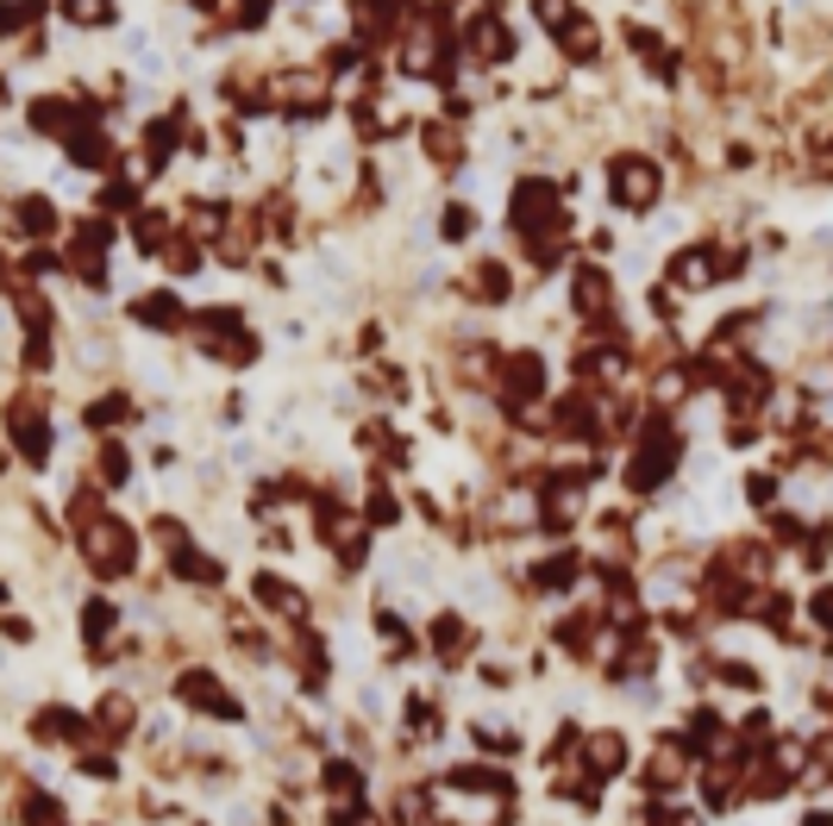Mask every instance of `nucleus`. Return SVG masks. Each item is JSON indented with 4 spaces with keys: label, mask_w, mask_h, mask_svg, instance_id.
Here are the masks:
<instances>
[{
    "label": "nucleus",
    "mask_w": 833,
    "mask_h": 826,
    "mask_svg": "<svg viewBox=\"0 0 833 826\" xmlns=\"http://www.w3.org/2000/svg\"><path fill=\"white\" fill-rule=\"evenodd\" d=\"M477 294H483V301H508V269L502 264H477Z\"/></svg>",
    "instance_id": "2f4dec72"
},
{
    "label": "nucleus",
    "mask_w": 833,
    "mask_h": 826,
    "mask_svg": "<svg viewBox=\"0 0 833 826\" xmlns=\"http://www.w3.org/2000/svg\"><path fill=\"white\" fill-rule=\"evenodd\" d=\"M577 577H583V558H570V551H564V558H545L540 570H533V589H545V596H558V589H570Z\"/></svg>",
    "instance_id": "393cba45"
},
{
    "label": "nucleus",
    "mask_w": 833,
    "mask_h": 826,
    "mask_svg": "<svg viewBox=\"0 0 833 826\" xmlns=\"http://www.w3.org/2000/svg\"><path fill=\"white\" fill-rule=\"evenodd\" d=\"M0 95H7V82H0Z\"/></svg>",
    "instance_id": "a19ab883"
},
{
    "label": "nucleus",
    "mask_w": 833,
    "mask_h": 826,
    "mask_svg": "<svg viewBox=\"0 0 833 826\" xmlns=\"http://www.w3.org/2000/svg\"><path fill=\"white\" fill-rule=\"evenodd\" d=\"M163 269H175V276H194V269H201V238L175 232L170 245H163Z\"/></svg>",
    "instance_id": "bb28decb"
},
{
    "label": "nucleus",
    "mask_w": 833,
    "mask_h": 826,
    "mask_svg": "<svg viewBox=\"0 0 833 826\" xmlns=\"http://www.w3.org/2000/svg\"><path fill=\"white\" fill-rule=\"evenodd\" d=\"M659 163L652 157H633V151H620L615 163H608V194H615V207L620 213H645L652 201H659Z\"/></svg>",
    "instance_id": "423d86ee"
},
{
    "label": "nucleus",
    "mask_w": 833,
    "mask_h": 826,
    "mask_svg": "<svg viewBox=\"0 0 833 826\" xmlns=\"http://www.w3.org/2000/svg\"><path fill=\"white\" fill-rule=\"evenodd\" d=\"M44 0H0V39H20V32H39Z\"/></svg>",
    "instance_id": "5701e85b"
},
{
    "label": "nucleus",
    "mask_w": 833,
    "mask_h": 826,
    "mask_svg": "<svg viewBox=\"0 0 833 826\" xmlns=\"http://www.w3.org/2000/svg\"><path fill=\"white\" fill-rule=\"evenodd\" d=\"M175 695H182L189 708H201L207 720H238V695L220 689L214 671H182V676H175Z\"/></svg>",
    "instance_id": "f8f14e48"
},
{
    "label": "nucleus",
    "mask_w": 833,
    "mask_h": 826,
    "mask_svg": "<svg viewBox=\"0 0 833 826\" xmlns=\"http://www.w3.org/2000/svg\"><path fill=\"white\" fill-rule=\"evenodd\" d=\"M533 20H540L545 32L558 39L564 25H570V20H583V13H577V7H570V0H533Z\"/></svg>",
    "instance_id": "cd10ccee"
},
{
    "label": "nucleus",
    "mask_w": 833,
    "mask_h": 826,
    "mask_svg": "<svg viewBox=\"0 0 833 826\" xmlns=\"http://www.w3.org/2000/svg\"><path fill=\"white\" fill-rule=\"evenodd\" d=\"M132 320H138V326H151V332H182V326H189V308H182L175 294H138Z\"/></svg>",
    "instance_id": "a211bd4d"
},
{
    "label": "nucleus",
    "mask_w": 833,
    "mask_h": 826,
    "mask_svg": "<svg viewBox=\"0 0 833 826\" xmlns=\"http://www.w3.org/2000/svg\"><path fill=\"white\" fill-rule=\"evenodd\" d=\"M252 589H257V601H264V608H270V614L295 620V626H301V620H308V596H301V589H295V582H282V577H270V570H264V577H257Z\"/></svg>",
    "instance_id": "6ab92c4d"
},
{
    "label": "nucleus",
    "mask_w": 833,
    "mask_h": 826,
    "mask_svg": "<svg viewBox=\"0 0 833 826\" xmlns=\"http://www.w3.org/2000/svg\"><path fill=\"white\" fill-rule=\"evenodd\" d=\"M270 107H282L289 119H320V114H332V76L320 69V63L282 69V76H270Z\"/></svg>",
    "instance_id": "39448f33"
},
{
    "label": "nucleus",
    "mask_w": 833,
    "mask_h": 826,
    "mask_svg": "<svg viewBox=\"0 0 833 826\" xmlns=\"http://www.w3.org/2000/svg\"><path fill=\"white\" fill-rule=\"evenodd\" d=\"M327 795H345V802H357V770H351V764H327Z\"/></svg>",
    "instance_id": "f704fd0d"
},
{
    "label": "nucleus",
    "mask_w": 833,
    "mask_h": 826,
    "mask_svg": "<svg viewBox=\"0 0 833 826\" xmlns=\"http://www.w3.org/2000/svg\"><path fill=\"white\" fill-rule=\"evenodd\" d=\"M420 144H427L432 170H458V163H464V138H458V119H427V126H420Z\"/></svg>",
    "instance_id": "f3484780"
},
{
    "label": "nucleus",
    "mask_w": 833,
    "mask_h": 826,
    "mask_svg": "<svg viewBox=\"0 0 833 826\" xmlns=\"http://www.w3.org/2000/svg\"><path fill=\"white\" fill-rule=\"evenodd\" d=\"M439 232H446L451 245H458V238H470V232H477V213H470L464 201H451V207H446V219H439Z\"/></svg>",
    "instance_id": "473e14b6"
},
{
    "label": "nucleus",
    "mask_w": 833,
    "mask_h": 826,
    "mask_svg": "<svg viewBox=\"0 0 833 826\" xmlns=\"http://www.w3.org/2000/svg\"><path fill=\"white\" fill-rule=\"evenodd\" d=\"M132 238H138V250L163 257V245L175 238V232H170V213H163V207H138V213H132Z\"/></svg>",
    "instance_id": "412c9836"
},
{
    "label": "nucleus",
    "mask_w": 833,
    "mask_h": 826,
    "mask_svg": "<svg viewBox=\"0 0 833 826\" xmlns=\"http://www.w3.org/2000/svg\"><path fill=\"white\" fill-rule=\"evenodd\" d=\"M126 727H132V708H126L119 695H114V701H100V732H114V739H119Z\"/></svg>",
    "instance_id": "c9c22d12"
},
{
    "label": "nucleus",
    "mask_w": 833,
    "mask_h": 826,
    "mask_svg": "<svg viewBox=\"0 0 833 826\" xmlns=\"http://www.w3.org/2000/svg\"><path fill=\"white\" fill-rule=\"evenodd\" d=\"M739 257H727V250H708V245H690L677 250V264H671V282L677 289H715L720 276H734Z\"/></svg>",
    "instance_id": "9b49d317"
},
{
    "label": "nucleus",
    "mask_w": 833,
    "mask_h": 826,
    "mask_svg": "<svg viewBox=\"0 0 833 826\" xmlns=\"http://www.w3.org/2000/svg\"><path fill=\"white\" fill-rule=\"evenodd\" d=\"M364 519H370V526H395V519H402V507H395V495H388V489H370Z\"/></svg>",
    "instance_id": "72a5a7b5"
},
{
    "label": "nucleus",
    "mask_w": 833,
    "mask_h": 826,
    "mask_svg": "<svg viewBox=\"0 0 833 826\" xmlns=\"http://www.w3.org/2000/svg\"><path fill=\"white\" fill-rule=\"evenodd\" d=\"M107 245H114V226L107 219H82L76 232H70V276L76 282H88V289H100L107 282Z\"/></svg>",
    "instance_id": "0eeeda50"
},
{
    "label": "nucleus",
    "mask_w": 833,
    "mask_h": 826,
    "mask_svg": "<svg viewBox=\"0 0 833 826\" xmlns=\"http://www.w3.org/2000/svg\"><path fill=\"white\" fill-rule=\"evenodd\" d=\"M583 758H589L596 776H615V770L627 764V745H620V732H589V739H583Z\"/></svg>",
    "instance_id": "4be33fe9"
},
{
    "label": "nucleus",
    "mask_w": 833,
    "mask_h": 826,
    "mask_svg": "<svg viewBox=\"0 0 833 826\" xmlns=\"http://www.w3.org/2000/svg\"><path fill=\"white\" fill-rule=\"evenodd\" d=\"M814 620L833 633V589H821V596H814Z\"/></svg>",
    "instance_id": "4c0bfd02"
},
{
    "label": "nucleus",
    "mask_w": 833,
    "mask_h": 826,
    "mask_svg": "<svg viewBox=\"0 0 833 826\" xmlns=\"http://www.w3.org/2000/svg\"><path fill=\"white\" fill-rule=\"evenodd\" d=\"M402 69L420 82H451V20L446 7H420L402 32Z\"/></svg>",
    "instance_id": "f257e3e1"
},
{
    "label": "nucleus",
    "mask_w": 833,
    "mask_h": 826,
    "mask_svg": "<svg viewBox=\"0 0 833 826\" xmlns=\"http://www.w3.org/2000/svg\"><path fill=\"white\" fill-rule=\"evenodd\" d=\"M495 395H502V407H514V414H526V407L545 395V364L540 351H514L502 364V383H495Z\"/></svg>",
    "instance_id": "9d476101"
},
{
    "label": "nucleus",
    "mask_w": 833,
    "mask_h": 826,
    "mask_svg": "<svg viewBox=\"0 0 833 826\" xmlns=\"http://www.w3.org/2000/svg\"><path fill=\"white\" fill-rule=\"evenodd\" d=\"M432 645H439V652H464L470 626H464V620H451V614H439V620H432Z\"/></svg>",
    "instance_id": "c756f323"
},
{
    "label": "nucleus",
    "mask_w": 833,
    "mask_h": 826,
    "mask_svg": "<svg viewBox=\"0 0 833 826\" xmlns=\"http://www.w3.org/2000/svg\"><path fill=\"white\" fill-rule=\"evenodd\" d=\"M0 289H13V269H7V257H0Z\"/></svg>",
    "instance_id": "58836bf2"
},
{
    "label": "nucleus",
    "mask_w": 833,
    "mask_h": 826,
    "mask_svg": "<svg viewBox=\"0 0 833 826\" xmlns=\"http://www.w3.org/2000/svg\"><path fill=\"white\" fill-rule=\"evenodd\" d=\"M63 20L76 32H107L114 25V0H63Z\"/></svg>",
    "instance_id": "b1692460"
},
{
    "label": "nucleus",
    "mask_w": 833,
    "mask_h": 826,
    "mask_svg": "<svg viewBox=\"0 0 833 826\" xmlns=\"http://www.w3.org/2000/svg\"><path fill=\"white\" fill-rule=\"evenodd\" d=\"M270 7H276V0H233V13H238V25H245V32H257V25L270 20Z\"/></svg>",
    "instance_id": "e433bc0d"
},
{
    "label": "nucleus",
    "mask_w": 833,
    "mask_h": 826,
    "mask_svg": "<svg viewBox=\"0 0 833 826\" xmlns=\"http://www.w3.org/2000/svg\"><path fill=\"white\" fill-rule=\"evenodd\" d=\"M126 476H132V458H126V444H100V458H95V482H100V489H119Z\"/></svg>",
    "instance_id": "a878e982"
},
{
    "label": "nucleus",
    "mask_w": 833,
    "mask_h": 826,
    "mask_svg": "<svg viewBox=\"0 0 833 826\" xmlns=\"http://www.w3.org/2000/svg\"><path fill=\"white\" fill-rule=\"evenodd\" d=\"M508 213H514V232H521V238H552V232H570V213H564L558 189H552L545 175H521Z\"/></svg>",
    "instance_id": "20e7f679"
},
{
    "label": "nucleus",
    "mask_w": 833,
    "mask_h": 826,
    "mask_svg": "<svg viewBox=\"0 0 833 826\" xmlns=\"http://www.w3.org/2000/svg\"><path fill=\"white\" fill-rule=\"evenodd\" d=\"M364 526L370 519H357V514H345V507H332V501H320V538H327L332 551L357 570L364 564V551H370V538H364Z\"/></svg>",
    "instance_id": "ddd939ff"
},
{
    "label": "nucleus",
    "mask_w": 833,
    "mask_h": 826,
    "mask_svg": "<svg viewBox=\"0 0 833 826\" xmlns=\"http://www.w3.org/2000/svg\"><path fill=\"white\" fill-rule=\"evenodd\" d=\"M570 301H577V313L589 320V326H615V289H608V276H601V264H583L577 282H570Z\"/></svg>",
    "instance_id": "2eb2a0df"
},
{
    "label": "nucleus",
    "mask_w": 833,
    "mask_h": 826,
    "mask_svg": "<svg viewBox=\"0 0 833 826\" xmlns=\"http://www.w3.org/2000/svg\"><path fill=\"white\" fill-rule=\"evenodd\" d=\"M63 151H70V163H76V170H114V163H119V144H114L107 132H100L95 119H88L82 132L63 138Z\"/></svg>",
    "instance_id": "dca6fc26"
},
{
    "label": "nucleus",
    "mask_w": 833,
    "mask_h": 826,
    "mask_svg": "<svg viewBox=\"0 0 833 826\" xmlns=\"http://www.w3.org/2000/svg\"><path fill=\"white\" fill-rule=\"evenodd\" d=\"M76 538H82V558H88V570H95V577H126V570H132V558H138L132 526H126L119 514H107V507H100L95 519H82Z\"/></svg>",
    "instance_id": "f03ea898"
},
{
    "label": "nucleus",
    "mask_w": 833,
    "mask_h": 826,
    "mask_svg": "<svg viewBox=\"0 0 833 826\" xmlns=\"http://www.w3.org/2000/svg\"><path fill=\"white\" fill-rule=\"evenodd\" d=\"M464 57L477 63V69H495V63H508L514 57V25L502 20V13H470V25H464Z\"/></svg>",
    "instance_id": "6e6552de"
},
{
    "label": "nucleus",
    "mask_w": 833,
    "mask_h": 826,
    "mask_svg": "<svg viewBox=\"0 0 833 826\" xmlns=\"http://www.w3.org/2000/svg\"><path fill=\"white\" fill-rule=\"evenodd\" d=\"M13 232H25V238H51V232H57L51 194H20V201H13Z\"/></svg>",
    "instance_id": "aec40b11"
},
{
    "label": "nucleus",
    "mask_w": 833,
    "mask_h": 826,
    "mask_svg": "<svg viewBox=\"0 0 833 826\" xmlns=\"http://www.w3.org/2000/svg\"><path fill=\"white\" fill-rule=\"evenodd\" d=\"M25 126H32V132H44V138H70V132H82V126H88V107H82V100H70V95H39L32 107H25Z\"/></svg>",
    "instance_id": "4468645a"
},
{
    "label": "nucleus",
    "mask_w": 833,
    "mask_h": 826,
    "mask_svg": "<svg viewBox=\"0 0 833 826\" xmlns=\"http://www.w3.org/2000/svg\"><path fill=\"white\" fill-rule=\"evenodd\" d=\"M7 432H13V451H20L32 470H44V458H51V420H44V407L32 401V395H20V401L7 407Z\"/></svg>",
    "instance_id": "1a4fd4ad"
},
{
    "label": "nucleus",
    "mask_w": 833,
    "mask_h": 826,
    "mask_svg": "<svg viewBox=\"0 0 833 826\" xmlns=\"http://www.w3.org/2000/svg\"><path fill=\"white\" fill-rule=\"evenodd\" d=\"M107 633H114V601H88V608H82V639L100 645Z\"/></svg>",
    "instance_id": "c85d7f7f"
},
{
    "label": "nucleus",
    "mask_w": 833,
    "mask_h": 826,
    "mask_svg": "<svg viewBox=\"0 0 833 826\" xmlns=\"http://www.w3.org/2000/svg\"><path fill=\"white\" fill-rule=\"evenodd\" d=\"M802 826H833V814H809V820H802Z\"/></svg>",
    "instance_id": "ea45409f"
},
{
    "label": "nucleus",
    "mask_w": 833,
    "mask_h": 826,
    "mask_svg": "<svg viewBox=\"0 0 833 826\" xmlns=\"http://www.w3.org/2000/svg\"><path fill=\"white\" fill-rule=\"evenodd\" d=\"M82 420L88 426H119V420H132V401H126V395H107V401H95Z\"/></svg>",
    "instance_id": "7c9ffc66"
},
{
    "label": "nucleus",
    "mask_w": 833,
    "mask_h": 826,
    "mask_svg": "<svg viewBox=\"0 0 833 826\" xmlns=\"http://www.w3.org/2000/svg\"><path fill=\"white\" fill-rule=\"evenodd\" d=\"M683 458V439H677V426L664 420V414H652V420L640 426V439H633V463H627V482L640 489V495H652L671 470H677Z\"/></svg>",
    "instance_id": "7ed1b4c3"
}]
</instances>
